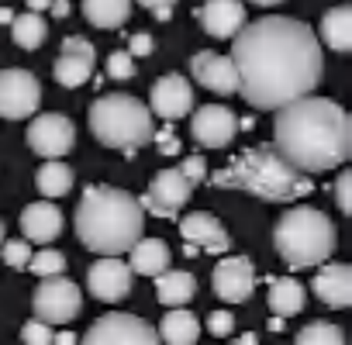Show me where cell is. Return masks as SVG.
Returning <instances> with one entry per match:
<instances>
[{"instance_id":"1","label":"cell","mask_w":352,"mask_h":345,"mask_svg":"<svg viewBox=\"0 0 352 345\" xmlns=\"http://www.w3.org/2000/svg\"><path fill=\"white\" fill-rule=\"evenodd\" d=\"M239 93L256 111H276L321 80V42L311 25L283 14L245 21L232 38Z\"/></svg>"},{"instance_id":"2","label":"cell","mask_w":352,"mask_h":345,"mask_svg":"<svg viewBox=\"0 0 352 345\" xmlns=\"http://www.w3.org/2000/svg\"><path fill=\"white\" fill-rule=\"evenodd\" d=\"M273 148L300 172H328L352 155V124L342 104L304 93L273 111Z\"/></svg>"},{"instance_id":"3","label":"cell","mask_w":352,"mask_h":345,"mask_svg":"<svg viewBox=\"0 0 352 345\" xmlns=\"http://www.w3.org/2000/svg\"><path fill=\"white\" fill-rule=\"evenodd\" d=\"M145 232L138 197L118 187H87L76 204V238L100 256L128 252Z\"/></svg>"},{"instance_id":"4","label":"cell","mask_w":352,"mask_h":345,"mask_svg":"<svg viewBox=\"0 0 352 345\" xmlns=\"http://www.w3.org/2000/svg\"><path fill=\"white\" fill-rule=\"evenodd\" d=\"M208 183L221 190H242L270 204H294L314 190L311 177L290 166L273 145H256L235 155L228 166L208 172Z\"/></svg>"},{"instance_id":"5","label":"cell","mask_w":352,"mask_h":345,"mask_svg":"<svg viewBox=\"0 0 352 345\" xmlns=\"http://www.w3.org/2000/svg\"><path fill=\"white\" fill-rule=\"evenodd\" d=\"M335 225L324 211L297 204L273 228V249L290 269H314L335 252Z\"/></svg>"},{"instance_id":"6","label":"cell","mask_w":352,"mask_h":345,"mask_svg":"<svg viewBox=\"0 0 352 345\" xmlns=\"http://www.w3.org/2000/svg\"><path fill=\"white\" fill-rule=\"evenodd\" d=\"M90 131L104 148L135 155L145 142H152L155 124H152V111L142 100L128 93H104L90 104Z\"/></svg>"},{"instance_id":"7","label":"cell","mask_w":352,"mask_h":345,"mask_svg":"<svg viewBox=\"0 0 352 345\" xmlns=\"http://www.w3.org/2000/svg\"><path fill=\"white\" fill-rule=\"evenodd\" d=\"M42 283L35 287L32 297V311L35 318L49 321V324H69L80 311H83V293L73 280H63V273L56 276H38Z\"/></svg>"},{"instance_id":"8","label":"cell","mask_w":352,"mask_h":345,"mask_svg":"<svg viewBox=\"0 0 352 345\" xmlns=\"http://www.w3.org/2000/svg\"><path fill=\"white\" fill-rule=\"evenodd\" d=\"M87 345H155L159 342V331L135 318V314H121V311H111L104 318H97L90 324V331L83 335Z\"/></svg>"},{"instance_id":"9","label":"cell","mask_w":352,"mask_h":345,"mask_svg":"<svg viewBox=\"0 0 352 345\" xmlns=\"http://www.w3.org/2000/svg\"><path fill=\"white\" fill-rule=\"evenodd\" d=\"M42 107V83L28 69H0V118L21 121L38 114Z\"/></svg>"},{"instance_id":"10","label":"cell","mask_w":352,"mask_h":345,"mask_svg":"<svg viewBox=\"0 0 352 345\" xmlns=\"http://www.w3.org/2000/svg\"><path fill=\"white\" fill-rule=\"evenodd\" d=\"M190 194H194V183L180 172V166H176V169L155 172L148 190L142 194L138 204H142V211H148L155 218H176V214H180V208L190 201Z\"/></svg>"},{"instance_id":"11","label":"cell","mask_w":352,"mask_h":345,"mask_svg":"<svg viewBox=\"0 0 352 345\" xmlns=\"http://www.w3.org/2000/svg\"><path fill=\"white\" fill-rule=\"evenodd\" d=\"M28 145L42 159H63L76 145V128H73V121L66 114H52V111L38 114L28 124Z\"/></svg>"},{"instance_id":"12","label":"cell","mask_w":352,"mask_h":345,"mask_svg":"<svg viewBox=\"0 0 352 345\" xmlns=\"http://www.w3.org/2000/svg\"><path fill=\"white\" fill-rule=\"evenodd\" d=\"M211 290L218 300L225 304H242L252 297L256 290V269H252V259L245 256H221V263L214 266L211 273Z\"/></svg>"},{"instance_id":"13","label":"cell","mask_w":352,"mask_h":345,"mask_svg":"<svg viewBox=\"0 0 352 345\" xmlns=\"http://www.w3.org/2000/svg\"><path fill=\"white\" fill-rule=\"evenodd\" d=\"M94 63H97L94 45L83 35H66L63 38V52H59V59L52 66V76H56L59 87L76 90V87H83L94 76Z\"/></svg>"},{"instance_id":"14","label":"cell","mask_w":352,"mask_h":345,"mask_svg":"<svg viewBox=\"0 0 352 345\" xmlns=\"http://www.w3.org/2000/svg\"><path fill=\"white\" fill-rule=\"evenodd\" d=\"M148 111L166 118V121H180L194 111V87L180 73H166L152 83L148 90Z\"/></svg>"},{"instance_id":"15","label":"cell","mask_w":352,"mask_h":345,"mask_svg":"<svg viewBox=\"0 0 352 345\" xmlns=\"http://www.w3.org/2000/svg\"><path fill=\"white\" fill-rule=\"evenodd\" d=\"M235 131H239V118L225 104H208V107L194 111V118H190V135L201 148H225V145H232Z\"/></svg>"},{"instance_id":"16","label":"cell","mask_w":352,"mask_h":345,"mask_svg":"<svg viewBox=\"0 0 352 345\" xmlns=\"http://www.w3.org/2000/svg\"><path fill=\"white\" fill-rule=\"evenodd\" d=\"M180 235H184L187 256H201V252L225 256L228 245H232V238L221 228V221L214 214H208V211H194V214L180 218Z\"/></svg>"},{"instance_id":"17","label":"cell","mask_w":352,"mask_h":345,"mask_svg":"<svg viewBox=\"0 0 352 345\" xmlns=\"http://www.w3.org/2000/svg\"><path fill=\"white\" fill-rule=\"evenodd\" d=\"M87 290L100 300V304H118L131 293V269L124 259L118 256H100L90 273H87Z\"/></svg>"},{"instance_id":"18","label":"cell","mask_w":352,"mask_h":345,"mask_svg":"<svg viewBox=\"0 0 352 345\" xmlns=\"http://www.w3.org/2000/svg\"><path fill=\"white\" fill-rule=\"evenodd\" d=\"M190 76H194L204 90H211V93H221V97L239 93V73H235L232 56L197 52V56L190 59Z\"/></svg>"},{"instance_id":"19","label":"cell","mask_w":352,"mask_h":345,"mask_svg":"<svg viewBox=\"0 0 352 345\" xmlns=\"http://www.w3.org/2000/svg\"><path fill=\"white\" fill-rule=\"evenodd\" d=\"M311 290H314V297L321 300V304H328V307H349L352 304V269L345 266V263H321V269H318V276L311 280Z\"/></svg>"},{"instance_id":"20","label":"cell","mask_w":352,"mask_h":345,"mask_svg":"<svg viewBox=\"0 0 352 345\" xmlns=\"http://www.w3.org/2000/svg\"><path fill=\"white\" fill-rule=\"evenodd\" d=\"M197 18H201L204 35L228 42L245 25V4L242 0H208V4H201Z\"/></svg>"},{"instance_id":"21","label":"cell","mask_w":352,"mask_h":345,"mask_svg":"<svg viewBox=\"0 0 352 345\" xmlns=\"http://www.w3.org/2000/svg\"><path fill=\"white\" fill-rule=\"evenodd\" d=\"M21 232L35 245H52L63 235V211L52 201H35L21 211Z\"/></svg>"},{"instance_id":"22","label":"cell","mask_w":352,"mask_h":345,"mask_svg":"<svg viewBox=\"0 0 352 345\" xmlns=\"http://www.w3.org/2000/svg\"><path fill=\"white\" fill-rule=\"evenodd\" d=\"M318 42H324L331 52H349L352 49V4H338L324 11L321 28L314 32Z\"/></svg>"},{"instance_id":"23","label":"cell","mask_w":352,"mask_h":345,"mask_svg":"<svg viewBox=\"0 0 352 345\" xmlns=\"http://www.w3.org/2000/svg\"><path fill=\"white\" fill-rule=\"evenodd\" d=\"M169 245L162 238H138L131 249H128V269L138 273V276H155L169 266Z\"/></svg>"},{"instance_id":"24","label":"cell","mask_w":352,"mask_h":345,"mask_svg":"<svg viewBox=\"0 0 352 345\" xmlns=\"http://www.w3.org/2000/svg\"><path fill=\"white\" fill-rule=\"evenodd\" d=\"M304 300H307V290L300 287V280H294V276H273L270 280V297H266V304H270V311L276 314V318H294V314H300L304 311Z\"/></svg>"},{"instance_id":"25","label":"cell","mask_w":352,"mask_h":345,"mask_svg":"<svg viewBox=\"0 0 352 345\" xmlns=\"http://www.w3.org/2000/svg\"><path fill=\"white\" fill-rule=\"evenodd\" d=\"M155 331H159V338L169 342V345H194V342L201 338V321H197V314H190V311L180 304V307H169V311H166V318H162V324H159Z\"/></svg>"},{"instance_id":"26","label":"cell","mask_w":352,"mask_h":345,"mask_svg":"<svg viewBox=\"0 0 352 345\" xmlns=\"http://www.w3.org/2000/svg\"><path fill=\"white\" fill-rule=\"evenodd\" d=\"M194 293H197V280H194L190 273L169 269V266H166L162 273H155V297H159L162 307H180V304H187Z\"/></svg>"},{"instance_id":"27","label":"cell","mask_w":352,"mask_h":345,"mask_svg":"<svg viewBox=\"0 0 352 345\" xmlns=\"http://www.w3.org/2000/svg\"><path fill=\"white\" fill-rule=\"evenodd\" d=\"M131 14V0H83V18L94 28H121Z\"/></svg>"},{"instance_id":"28","label":"cell","mask_w":352,"mask_h":345,"mask_svg":"<svg viewBox=\"0 0 352 345\" xmlns=\"http://www.w3.org/2000/svg\"><path fill=\"white\" fill-rule=\"evenodd\" d=\"M35 187H38L42 197H63L73 187V169L59 159H45L35 172Z\"/></svg>"},{"instance_id":"29","label":"cell","mask_w":352,"mask_h":345,"mask_svg":"<svg viewBox=\"0 0 352 345\" xmlns=\"http://www.w3.org/2000/svg\"><path fill=\"white\" fill-rule=\"evenodd\" d=\"M11 38H14L18 49H28V52L38 49L45 42V21H42V14L38 11H28V14L11 18Z\"/></svg>"},{"instance_id":"30","label":"cell","mask_w":352,"mask_h":345,"mask_svg":"<svg viewBox=\"0 0 352 345\" xmlns=\"http://www.w3.org/2000/svg\"><path fill=\"white\" fill-rule=\"evenodd\" d=\"M294 338H297V345H342L345 342L342 328L338 324H328V321H311Z\"/></svg>"},{"instance_id":"31","label":"cell","mask_w":352,"mask_h":345,"mask_svg":"<svg viewBox=\"0 0 352 345\" xmlns=\"http://www.w3.org/2000/svg\"><path fill=\"white\" fill-rule=\"evenodd\" d=\"M25 269H32L35 276H56V273H63L66 269V256L63 252H56V249H49V245H42L38 252L32 249V259H28V266Z\"/></svg>"},{"instance_id":"32","label":"cell","mask_w":352,"mask_h":345,"mask_svg":"<svg viewBox=\"0 0 352 345\" xmlns=\"http://www.w3.org/2000/svg\"><path fill=\"white\" fill-rule=\"evenodd\" d=\"M0 256L11 269H25L28 259H32V242L28 238H4L0 242Z\"/></svg>"},{"instance_id":"33","label":"cell","mask_w":352,"mask_h":345,"mask_svg":"<svg viewBox=\"0 0 352 345\" xmlns=\"http://www.w3.org/2000/svg\"><path fill=\"white\" fill-rule=\"evenodd\" d=\"M135 73H138V66H135V56H131L128 49L107 56V76H111V80H131Z\"/></svg>"},{"instance_id":"34","label":"cell","mask_w":352,"mask_h":345,"mask_svg":"<svg viewBox=\"0 0 352 345\" xmlns=\"http://www.w3.org/2000/svg\"><path fill=\"white\" fill-rule=\"evenodd\" d=\"M21 342L25 345H49L52 342V324L42 318H32L28 324H21Z\"/></svg>"},{"instance_id":"35","label":"cell","mask_w":352,"mask_h":345,"mask_svg":"<svg viewBox=\"0 0 352 345\" xmlns=\"http://www.w3.org/2000/svg\"><path fill=\"white\" fill-rule=\"evenodd\" d=\"M335 201L342 214H352V172L338 166V180H335Z\"/></svg>"},{"instance_id":"36","label":"cell","mask_w":352,"mask_h":345,"mask_svg":"<svg viewBox=\"0 0 352 345\" xmlns=\"http://www.w3.org/2000/svg\"><path fill=\"white\" fill-rule=\"evenodd\" d=\"M208 331H211L214 338H228V335L235 331V314H232V311H211V314H208Z\"/></svg>"},{"instance_id":"37","label":"cell","mask_w":352,"mask_h":345,"mask_svg":"<svg viewBox=\"0 0 352 345\" xmlns=\"http://www.w3.org/2000/svg\"><path fill=\"white\" fill-rule=\"evenodd\" d=\"M180 172L197 187V183H204L208 180V162H204V155H187L184 162H180Z\"/></svg>"},{"instance_id":"38","label":"cell","mask_w":352,"mask_h":345,"mask_svg":"<svg viewBox=\"0 0 352 345\" xmlns=\"http://www.w3.org/2000/svg\"><path fill=\"white\" fill-rule=\"evenodd\" d=\"M152 49H155V42H152V35H148V32H135V35L128 38V52H131L135 59L148 56Z\"/></svg>"},{"instance_id":"39","label":"cell","mask_w":352,"mask_h":345,"mask_svg":"<svg viewBox=\"0 0 352 345\" xmlns=\"http://www.w3.org/2000/svg\"><path fill=\"white\" fill-rule=\"evenodd\" d=\"M152 138H155V135H152ZM155 145H159V152H166V155L180 152V145H176V135H173V131H162V135L155 138Z\"/></svg>"},{"instance_id":"40","label":"cell","mask_w":352,"mask_h":345,"mask_svg":"<svg viewBox=\"0 0 352 345\" xmlns=\"http://www.w3.org/2000/svg\"><path fill=\"white\" fill-rule=\"evenodd\" d=\"M152 14H155V21H169L173 18V4H159V8H152Z\"/></svg>"},{"instance_id":"41","label":"cell","mask_w":352,"mask_h":345,"mask_svg":"<svg viewBox=\"0 0 352 345\" xmlns=\"http://www.w3.org/2000/svg\"><path fill=\"white\" fill-rule=\"evenodd\" d=\"M52 342H59V345H73L76 335H73V331H59V335H52Z\"/></svg>"},{"instance_id":"42","label":"cell","mask_w":352,"mask_h":345,"mask_svg":"<svg viewBox=\"0 0 352 345\" xmlns=\"http://www.w3.org/2000/svg\"><path fill=\"white\" fill-rule=\"evenodd\" d=\"M49 4H52V0H28V8H32V11H38V14H42V11H49Z\"/></svg>"},{"instance_id":"43","label":"cell","mask_w":352,"mask_h":345,"mask_svg":"<svg viewBox=\"0 0 352 345\" xmlns=\"http://www.w3.org/2000/svg\"><path fill=\"white\" fill-rule=\"evenodd\" d=\"M138 4L152 11V8H159V4H176V0H138Z\"/></svg>"},{"instance_id":"44","label":"cell","mask_w":352,"mask_h":345,"mask_svg":"<svg viewBox=\"0 0 352 345\" xmlns=\"http://www.w3.org/2000/svg\"><path fill=\"white\" fill-rule=\"evenodd\" d=\"M249 4H263V8H273V4H283V0H249Z\"/></svg>"},{"instance_id":"45","label":"cell","mask_w":352,"mask_h":345,"mask_svg":"<svg viewBox=\"0 0 352 345\" xmlns=\"http://www.w3.org/2000/svg\"><path fill=\"white\" fill-rule=\"evenodd\" d=\"M11 18H14L11 11H0V21H4V25H11Z\"/></svg>"},{"instance_id":"46","label":"cell","mask_w":352,"mask_h":345,"mask_svg":"<svg viewBox=\"0 0 352 345\" xmlns=\"http://www.w3.org/2000/svg\"><path fill=\"white\" fill-rule=\"evenodd\" d=\"M0 242H4V221H0Z\"/></svg>"}]
</instances>
